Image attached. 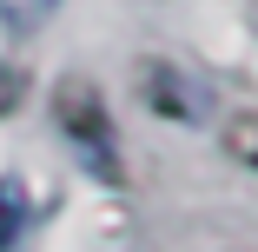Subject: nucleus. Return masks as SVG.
<instances>
[{"label":"nucleus","instance_id":"obj_1","mask_svg":"<svg viewBox=\"0 0 258 252\" xmlns=\"http://www.w3.org/2000/svg\"><path fill=\"white\" fill-rule=\"evenodd\" d=\"M53 126L80 146V160L99 173V179H119V139H113V120H106V99H99L93 80H60L53 86Z\"/></svg>","mask_w":258,"mask_h":252},{"label":"nucleus","instance_id":"obj_2","mask_svg":"<svg viewBox=\"0 0 258 252\" xmlns=\"http://www.w3.org/2000/svg\"><path fill=\"white\" fill-rule=\"evenodd\" d=\"M139 99H146L159 120H179V126H199V120H205V86L185 80V73L166 67V60H139Z\"/></svg>","mask_w":258,"mask_h":252},{"label":"nucleus","instance_id":"obj_3","mask_svg":"<svg viewBox=\"0 0 258 252\" xmlns=\"http://www.w3.org/2000/svg\"><path fill=\"white\" fill-rule=\"evenodd\" d=\"M219 139H225V153H232L238 166H251V173H258V107L232 113V120L219 126Z\"/></svg>","mask_w":258,"mask_h":252},{"label":"nucleus","instance_id":"obj_4","mask_svg":"<svg viewBox=\"0 0 258 252\" xmlns=\"http://www.w3.org/2000/svg\"><path fill=\"white\" fill-rule=\"evenodd\" d=\"M60 7H67V0H0V27L27 40V33H40L46 20H53Z\"/></svg>","mask_w":258,"mask_h":252},{"label":"nucleus","instance_id":"obj_5","mask_svg":"<svg viewBox=\"0 0 258 252\" xmlns=\"http://www.w3.org/2000/svg\"><path fill=\"white\" fill-rule=\"evenodd\" d=\"M20 232H27V199H20V186H0V252H14Z\"/></svg>","mask_w":258,"mask_h":252}]
</instances>
